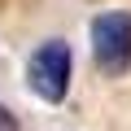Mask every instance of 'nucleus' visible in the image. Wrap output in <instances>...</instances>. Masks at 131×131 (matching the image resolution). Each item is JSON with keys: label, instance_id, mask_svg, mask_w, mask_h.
<instances>
[{"label": "nucleus", "instance_id": "nucleus-1", "mask_svg": "<svg viewBox=\"0 0 131 131\" xmlns=\"http://www.w3.org/2000/svg\"><path fill=\"white\" fill-rule=\"evenodd\" d=\"M70 70H74L70 44H66V39H48V44H39V48L31 52V61H26V83H31L35 96H44V101L57 105L66 92H70Z\"/></svg>", "mask_w": 131, "mask_h": 131}, {"label": "nucleus", "instance_id": "nucleus-2", "mask_svg": "<svg viewBox=\"0 0 131 131\" xmlns=\"http://www.w3.org/2000/svg\"><path fill=\"white\" fill-rule=\"evenodd\" d=\"M92 57L109 74L131 66V13H101L92 22Z\"/></svg>", "mask_w": 131, "mask_h": 131}]
</instances>
